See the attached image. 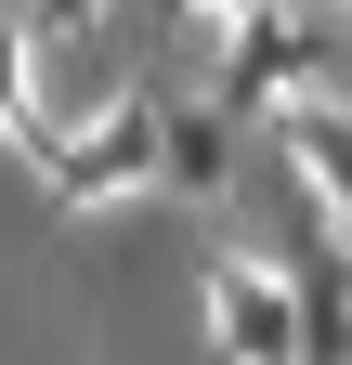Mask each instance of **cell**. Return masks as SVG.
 <instances>
[{"mask_svg": "<svg viewBox=\"0 0 352 365\" xmlns=\"http://www.w3.org/2000/svg\"><path fill=\"white\" fill-rule=\"evenodd\" d=\"M157 182L170 196H222L235 182V118L209 91H157Z\"/></svg>", "mask_w": 352, "mask_h": 365, "instance_id": "obj_3", "label": "cell"}, {"mask_svg": "<svg viewBox=\"0 0 352 365\" xmlns=\"http://www.w3.org/2000/svg\"><path fill=\"white\" fill-rule=\"evenodd\" d=\"M196 26H248V14H274V0H183Z\"/></svg>", "mask_w": 352, "mask_h": 365, "instance_id": "obj_6", "label": "cell"}, {"mask_svg": "<svg viewBox=\"0 0 352 365\" xmlns=\"http://www.w3.org/2000/svg\"><path fill=\"white\" fill-rule=\"evenodd\" d=\"M53 196L66 209H130V196H170L157 182V91H105L78 118V144L53 157Z\"/></svg>", "mask_w": 352, "mask_h": 365, "instance_id": "obj_2", "label": "cell"}, {"mask_svg": "<svg viewBox=\"0 0 352 365\" xmlns=\"http://www.w3.org/2000/svg\"><path fill=\"white\" fill-rule=\"evenodd\" d=\"M339 26H352V0H339Z\"/></svg>", "mask_w": 352, "mask_h": 365, "instance_id": "obj_8", "label": "cell"}, {"mask_svg": "<svg viewBox=\"0 0 352 365\" xmlns=\"http://www.w3.org/2000/svg\"><path fill=\"white\" fill-rule=\"evenodd\" d=\"M314 14H339V0H314Z\"/></svg>", "mask_w": 352, "mask_h": 365, "instance_id": "obj_7", "label": "cell"}, {"mask_svg": "<svg viewBox=\"0 0 352 365\" xmlns=\"http://www.w3.org/2000/svg\"><path fill=\"white\" fill-rule=\"evenodd\" d=\"M274 144H287V170H300V196H314L326 222H352V105H287L274 118Z\"/></svg>", "mask_w": 352, "mask_h": 365, "instance_id": "obj_4", "label": "cell"}, {"mask_svg": "<svg viewBox=\"0 0 352 365\" xmlns=\"http://www.w3.org/2000/svg\"><path fill=\"white\" fill-rule=\"evenodd\" d=\"M39 118V26H0V130Z\"/></svg>", "mask_w": 352, "mask_h": 365, "instance_id": "obj_5", "label": "cell"}, {"mask_svg": "<svg viewBox=\"0 0 352 365\" xmlns=\"http://www.w3.org/2000/svg\"><path fill=\"white\" fill-rule=\"evenodd\" d=\"M196 313H209V352L222 365H300V287H287V261H261V248L196 261Z\"/></svg>", "mask_w": 352, "mask_h": 365, "instance_id": "obj_1", "label": "cell"}]
</instances>
